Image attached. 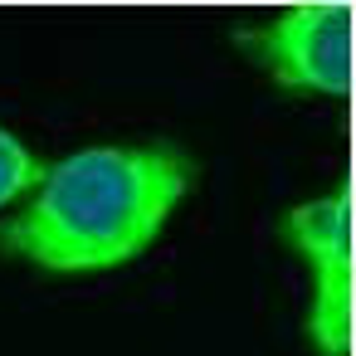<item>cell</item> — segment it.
Instances as JSON below:
<instances>
[{"label": "cell", "instance_id": "cell-1", "mask_svg": "<svg viewBox=\"0 0 356 356\" xmlns=\"http://www.w3.org/2000/svg\"><path fill=\"white\" fill-rule=\"evenodd\" d=\"M195 161L176 142L142 147H83L40 176L35 200L0 225V249L49 273H103L166 229Z\"/></svg>", "mask_w": 356, "mask_h": 356}, {"label": "cell", "instance_id": "cell-4", "mask_svg": "<svg viewBox=\"0 0 356 356\" xmlns=\"http://www.w3.org/2000/svg\"><path fill=\"white\" fill-rule=\"evenodd\" d=\"M40 176H44V166L35 161V152H30L15 132L0 127V210L15 205L25 191H35Z\"/></svg>", "mask_w": 356, "mask_h": 356}, {"label": "cell", "instance_id": "cell-3", "mask_svg": "<svg viewBox=\"0 0 356 356\" xmlns=\"http://www.w3.org/2000/svg\"><path fill=\"white\" fill-rule=\"evenodd\" d=\"M278 234L317 283L307 307V341L322 356H351V191L337 186L332 195L283 210Z\"/></svg>", "mask_w": 356, "mask_h": 356}, {"label": "cell", "instance_id": "cell-2", "mask_svg": "<svg viewBox=\"0 0 356 356\" xmlns=\"http://www.w3.org/2000/svg\"><path fill=\"white\" fill-rule=\"evenodd\" d=\"M234 44L283 93H351V6H293L264 25H239Z\"/></svg>", "mask_w": 356, "mask_h": 356}]
</instances>
